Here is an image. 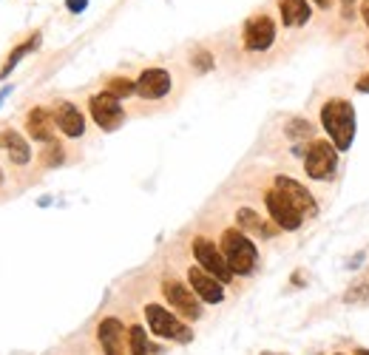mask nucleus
Returning <instances> with one entry per match:
<instances>
[{
    "label": "nucleus",
    "mask_w": 369,
    "mask_h": 355,
    "mask_svg": "<svg viewBox=\"0 0 369 355\" xmlns=\"http://www.w3.org/2000/svg\"><path fill=\"white\" fill-rule=\"evenodd\" d=\"M321 125L330 136V142L338 148V151H349L352 139H355V128H358V120H355V108L349 100H327L321 105Z\"/></svg>",
    "instance_id": "obj_1"
},
{
    "label": "nucleus",
    "mask_w": 369,
    "mask_h": 355,
    "mask_svg": "<svg viewBox=\"0 0 369 355\" xmlns=\"http://www.w3.org/2000/svg\"><path fill=\"white\" fill-rule=\"evenodd\" d=\"M219 247H221V253H225V259H228V264H231V270L236 276H250L259 267V247L239 228H225V231H221Z\"/></svg>",
    "instance_id": "obj_2"
},
{
    "label": "nucleus",
    "mask_w": 369,
    "mask_h": 355,
    "mask_svg": "<svg viewBox=\"0 0 369 355\" xmlns=\"http://www.w3.org/2000/svg\"><path fill=\"white\" fill-rule=\"evenodd\" d=\"M145 321H148V330H151L157 338L176 341V344H190L193 341L190 327L179 316L165 310L162 304H145Z\"/></svg>",
    "instance_id": "obj_3"
},
{
    "label": "nucleus",
    "mask_w": 369,
    "mask_h": 355,
    "mask_svg": "<svg viewBox=\"0 0 369 355\" xmlns=\"http://www.w3.org/2000/svg\"><path fill=\"white\" fill-rule=\"evenodd\" d=\"M304 171L310 179L327 182L338 171V148L330 139H313L304 151Z\"/></svg>",
    "instance_id": "obj_4"
},
{
    "label": "nucleus",
    "mask_w": 369,
    "mask_h": 355,
    "mask_svg": "<svg viewBox=\"0 0 369 355\" xmlns=\"http://www.w3.org/2000/svg\"><path fill=\"white\" fill-rule=\"evenodd\" d=\"M190 250H193L196 264H199L202 270H207L210 276H216L221 284H231V281L236 278V273L231 270L225 253H221V247H219L213 239H207V236H196L193 245H190Z\"/></svg>",
    "instance_id": "obj_5"
},
{
    "label": "nucleus",
    "mask_w": 369,
    "mask_h": 355,
    "mask_svg": "<svg viewBox=\"0 0 369 355\" xmlns=\"http://www.w3.org/2000/svg\"><path fill=\"white\" fill-rule=\"evenodd\" d=\"M162 296L165 302L174 307L176 316L188 318V321H196L202 318V299L190 290V284H182L176 278H165L162 281Z\"/></svg>",
    "instance_id": "obj_6"
},
{
    "label": "nucleus",
    "mask_w": 369,
    "mask_h": 355,
    "mask_svg": "<svg viewBox=\"0 0 369 355\" xmlns=\"http://www.w3.org/2000/svg\"><path fill=\"white\" fill-rule=\"evenodd\" d=\"M89 114L91 120L103 128V131H117L122 122H125V108H122V100H117L114 94L108 91H100L89 100Z\"/></svg>",
    "instance_id": "obj_7"
},
{
    "label": "nucleus",
    "mask_w": 369,
    "mask_h": 355,
    "mask_svg": "<svg viewBox=\"0 0 369 355\" xmlns=\"http://www.w3.org/2000/svg\"><path fill=\"white\" fill-rule=\"evenodd\" d=\"M242 43H245V49L253 51V54L267 51V49L276 43V23H273V18H270L267 12L253 15V18L245 23V29H242Z\"/></svg>",
    "instance_id": "obj_8"
},
{
    "label": "nucleus",
    "mask_w": 369,
    "mask_h": 355,
    "mask_svg": "<svg viewBox=\"0 0 369 355\" xmlns=\"http://www.w3.org/2000/svg\"><path fill=\"white\" fill-rule=\"evenodd\" d=\"M273 188L281 191V193L287 196V202H290L295 210H299L304 219H316V217H318V202H316V196H313L302 182H295V179L278 174V176L273 179Z\"/></svg>",
    "instance_id": "obj_9"
},
{
    "label": "nucleus",
    "mask_w": 369,
    "mask_h": 355,
    "mask_svg": "<svg viewBox=\"0 0 369 355\" xmlns=\"http://www.w3.org/2000/svg\"><path fill=\"white\" fill-rule=\"evenodd\" d=\"M264 205H267V213H270L273 225H278L281 231H299V228L304 225V217L287 202V196H284L281 191L270 188V191L264 193Z\"/></svg>",
    "instance_id": "obj_10"
},
{
    "label": "nucleus",
    "mask_w": 369,
    "mask_h": 355,
    "mask_svg": "<svg viewBox=\"0 0 369 355\" xmlns=\"http://www.w3.org/2000/svg\"><path fill=\"white\" fill-rule=\"evenodd\" d=\"M188 284L205 304H221L225 302V284H221L216 276H210L207 270H202L199 264L188 267Z\"/></svg>",
    "instance_id": "obj_11"
},
{
    "label": "nucleus",
    "mask_w": 369,
    "mask_h": 355,
    "mask_svg": "<svg viewBox=\"0 0 369 355\" xmlns=\"http://www.w3.org/2000/svg\"><path fill=\"white\" fill-rule=\"evenodd\" d=\"M97 341L103 355H128V330L117 316H108L97 324Z\"/></svg>",
    "instance_id": "obj_12"
},
{
    "label": "nucleus",
    "mask_w": 369,
    "mask_h": 355,
    "mask_svg": "<svg viewBox=\"0 0 369 355\" xmlns=\"http://www.w3.org/2000/svg\"><path fill=\"white\" fill-rule=\"evenodd\" d=\"M171 89H174V80H171V71L165 68H145L136 77V94L142 100H162Z\"/></svg>",
    "instance_id": "obj_13"
},
{
    "label": "nucleus",
    "mask_w": 369,
    "mask_h": 355,
    "mask_svg": "<svg viewBox=\"0 0 369 355\" xmlns=\"http://www.w3.org/2000/svg\"><path fill=\"white\" fill-rule=\"evenodd\" d=\"M51 114H54L57 128H60L68 139H77V136H83V134H86V114H83L77 105H74V103H68V100L54 103Z\"/></svg>",
    "instance_id": "obj_14"
},
{
    "label": "nucleus",
    "mask_w": 369,
    "mask_h": 355,
    "mask_svg": "<svg viewBox=\"0 0 369 355\" xmlns=\"http://www.w3.org/2000/svg\"><path fill=\"white\" fill-rule=\"evenodd\" d=\"M54 114L43 105H34L29 114H26V134L34 139V142H43V146H48V142H54Z\"/></svg>",
    "instance_id": "obj_15"
},
{
    "label": "nucleus",
    "mask_w": 369,
    "mask_h": 355,
    "mask_svg": "<svg viewBox=\"0 0 369 355\" xmlns=\"http://www.w3.org/2000/svg\"><path fill=\"white\" fill-rule=\"evenodd\" d=\"M236 225H239V231H245V233H253V236H259V239H273L281 228L278 225H270L267 219H261L256 210H250V207H239L236 210Z\"/></svg>",
    "instance_id": "obj_16"
},
{
    "label": "nucleus",
    "mask_w": 369,
    "mask_h": 355,
    "mask_svg": "<svg viewBox=\"0 0 369 355\" xmlns=\"http://www.w3.org/2000/svg\"><path fill=\"white\" fill-rule=\"evenodd\" d=\"M0 148L9 154V160H12L15 165H29V162H32L29 142H26L15 128H4V131H0Z\"/></svg>",
    "instance_id": "obj_17"
},
{
    "label": "nucleus",
    "mask_w": 369,
    "mask_h": 355,
    "mask_svg": "<svg viewBox=\"0 0 369 355\" xmlns=\"http://www.w3.org/2000/svg\"><path fill=\"white\" fill-rule=\"evenodd\" d=\"M278 12H281V23L290 29H299L310 20V4L307 0H278Z\"/></svg>",
    "instance_id": "obj_18"
},
{
    "label": "nucleus",
    "mask_w": 369,
    "mask_h": 355,
    "mask_svg": "<svg viewBox=\"0 0 369 355\" xmlns=\"http://www.w3.org/2000/svg\"><path fill=\"white\" fill-rule=\"evenodd\" d=\"M40 43H43V34H40V32H34V34H29L23 43H18V46L9 51L6 63L0 65V80H6V77L12 75V71H15V65H18V63H20L26 54H32L34 49H40Z\"/></svg>",
    "instance_id": "obj_19"
},
{
    "label": "nucleus",
    "mask_w": 369,
    "mask_h": 355,
    "mask_svg": "<svg viewBox=\"0 0 369 355\" xmlns=\"http://www.w3.org/2000/svg\"><path fill=\"white\" fill-rule=\"evenodd\" d=\"M287 136L290 139H295V154H304L302 148V142H313V122H307V120H302V117H292L290 122H287Z\"/></svg>",
    "instance_id": "obj_20"
},
{
    "label": "nucleus",
    "mask_w": 369,
    "mask_h": 355,
    "mask_svg": "<svg viewBox=\"0 0 369 355\" xmlns=\"http://www.w3.org/2000/svg\"><path fill=\"white\" fill-rule=\"evenodd\" d=\"M128 355H151V341L142 324L128 327Z\"/></svg>",
    "instance_id": "obj_21"
},
{
    "label": "nucleus",
    "mask_w": 369,
    "mask_h": 355,
    "mask_svg": "<svg viewBox=\"0 0 369 355\" xmlns=\"http://www.w3.org/2000/svg\"><path fill=\"white\" fill-rule=\"evenodd\" d=\"M105 91L114 94L117 100H125V97L136 94V80H131V77H111L105 83Z\"/></svg>",
    "instance_id": "obj_22"
},
{
    "label": "nucleus",
    "mask_w": 369,
    "mask_h": 355,
    "mask_svg": "<svg viewBox=\"0 0 369 355\" xmlns=\"http://www.w3.org/2000/svg\"><path fill=\"white\" fill-rule=\"evenodd\" d=\"M40 162H43L46 168H57V165H63V162H65V148L60 146L57 139H54V142H48L46 151L40 154Z\"/></svg>",
    "instance_id": "obj_23"
},
{
    "label": "nucleus",
    "mask_w": 369,
    "mask_h": 355,
    "mask_svg": "<svg viewBox=\"0 0 369 355\" xmlns=\"http://www.w3.org/2000/svg\"><path fill=\"white\" fill-rule=\"evenodd\" d=\"M347 304H369V281H358L344 293Z\"/></svg>",
    "instance_id": "obj_24"
},
{
    "label": "nucleus",
    "mask_w": 369,
    "mask_h": 355,
    "mask_svg": "<svg viewBox=\"0 0 369 355\" xmlns=\"http://www.w3.org/2000/svg\"><path fill=\"white\" fill-rule=\"evenodd\" d=\"M216 63H213V54L210 51H205V49H199V51H193V68L199 71V75H205V71H210Z\"/></svg>",
    "instance_id": "obj_25"
},
{
    "label": "nucleus",
    "mask_w": 369,
    "mask_h": 355,
    "mask_svg": "<svg viewBox=\"0 0 369 355\" xmlns=\"http://www.w3.org/2000/svg\"><path fill=\"white\" fill-rule=\"evenodd\" d=\"M65 9L74 12V15H80V12L89 9V0H65Z\"/></svg>",
    "instance_id": "obj_26"
},
{
    "label": "nucleus",
    "mask_w": 369,
    "mask_h": 355,
    "mask_svg": "<svg viewBox=\"0 0 369 355\" xmlns=\"http://www.w3.org/2000/svg\"><path fill=\"white\" fill-rule=\"evenodd\" d=\"M355 91H361V94H369V75H363V77L355 83Z\"/></svg>",
    "instance_id": "obj_27"
},
{
    "label": "nucleus",
    "mask_w": 369,
    "mask_h": 355,
    "mask_svg": "<svg viewBox=\"0 0 369 355\" xmlns=\"http://www.w3.org/2000/svg\"><path fill=\"white\" fill-rule=\"evenodd\" d=\"M361 15H363V23L369 26V0H363V6H361Z\"/></svg>",
    "instance_id": "obj_28"
},
{
    "label": "nucleus",
    "mask_w": 369,
    "mask_h": 355,
    "mask_svg": "<svg viewBox=\"0 0 369 355\" xmlns=\"http://www.w3.org/2000/svg\"><path fill=\"white\" fill-rule=\"evenodd\" d=\"M313 4L321 6V9H330V6H332V0H313Z\"/></svg>",
    "instance_id": "obj_29"
},
{
    "label": "nucleus",
    "mask_w": 369,
    "mask_h": 355,
    "mask_svg": "<svg viewBox=\"0 0 369 355\" xmlns=\"http://www.w3.org/2000/svg\"><path fill=\"white\" fill-rule=\"evenodd\" d=\"M9 91H12V86H9V89H4V91H0V103H4V100L9 97Z\"/></svg>",
    "instance_id": "obj_30"
},
{
    "label": "nucleus",
    "mask_w": 369,
    "mask_h": 355,
    "mask_svg": "<svg viewBox=\"0 0 369 355\" xmlns=\"http://www.w3.org/2000/svg\"><path fill=\"white\" fill-rule=\"evenodd\" d=\"M352 355H369V349H363V347H355V352Z\"/></svg>",
    "instance_id": "obj_31"
},
{
    "label": "nucleus",
    "mask_w": 369,
    "mask_h": 355,
    "mask_svg": "<svg viewBox=\"0 0 369 355\" xmlns=\"http://www.w3.org/2000/svg\"><path fill=\"white\" fill-rule=\"evenodd\" d=\"M261 355H278V352H261Z\"/></svg>",
    "instance_id": "obj_32"
},
{
    "label": "nucleus",
    "mask_w": 369,
    "mask_h": 355,
    "mask_svg": "<svg viewBox=\"0 0 369 355\" xmlns=\"http://www.w3.org/2000/svg\"><path fill=\"white\" fill-rule=\"evenodd\" d=\"M0 182H4V171H0Z\"/></svg>",
    "instance_id": "obj_33"
},
{
    "label": "nucleus",
    "mask_w": 369,
    "mask_h": 355,
    "mask_svg": "<svg viewBox=\"0 0 369 355\" xmlns=\"http://www.w3.org/2000/svg\"><path fill=\"white\" fill-rule=\"evenodd\" d=\"M335 355H347V352H335Z\"/></svg>",
    "instance_id": "obj_34"
},
{
    "label": "nucleus",
    "mask_w": 369,
    "mask_h": 355,
    "mask_svg": "<svg viewBox=\"0 0 369 355\" xmlns=\"http://www.w3.org/2000/svg\"><path fill=\"white\" fill-rule=\"evenodd\" d=\"M366 51H369V49H366Z\"/></svg>",
    "instance_id": "obj_35"
}]
</instances>
